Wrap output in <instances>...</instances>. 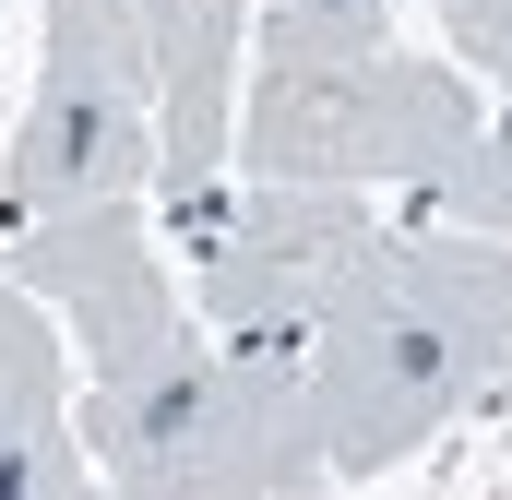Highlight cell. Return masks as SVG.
<instances>
[{"label": "cell", "instance_id": "obj_1", "mask_svg": "<svg viewBox=\"0 0 512 500\" xmlns=\"http://www.w3.org/2000/svg\"><path fill=\"white\" fill-rule=\"evenodd\" d=\"M501 370H512V239H477V227H382L298 346L334 477H393Z\"/></svg>", "mask_w": 512, "mask_h": 500}, {"label": "cell", "instance_id": "obj_2", "mask_svg": "<svg viewBox=\"0 0 512 500\" xmlns=\"http://www.w3.org/2000/svg\"><path fill=\"white\" fill-rule=\"evenodd\" d=\"M84 453L131 500H310L334 477L298 346H227L203 322L167 358L96 381Z\"/></svg>", "mask_w": 512, "mask_h": 500}, {"label": "cell", "instance_id": "obj_3", "mask_svg": "<svg viewBox=\"0 0 512 500\" xmlns=\"http://www.w3.org/2000/svg\"><path fill=\"white\" fill-rule=\"evenodd\" d=\"M489 120L465 72H429L405 48H262L251 108H239V167L251 179H429L465 131Z\"/></svg>", "mask_w": 512, "mask_h": 500}, {"label": "cell", "instance_id": "obj_4", "mask_svg": "<svg viewBox=\"0 0 512 500\" xmlns=\"http://www.w3.org/2000/svg\"><path fill=\"white\" fill-rule=\"evenodd\" d=\"M167 215L191 239L203 334H227V346H310L322 298L382 239L358 179H239V191H191Z\"/></svg>", "mask_w": 512, "mask_h": 500}, {"label": "cell", "instance_id": "obj_5", "mask_svg": "<svg viewBox=\"0 0 512 500\" xmlns=\"http://www.w3.org/2000/svg\"><path fill=\"white\" fill-rule=\"evenodd\" d=\"M0 250H12V286H36V298L72 322V346L96 358V381L143 370V358H167V346L191 334L179 274H167V250H155V227H143L131 203L36 215V227H12Z\"/></svg>", "mask_w": 512, "mask_h": 500}, {"label": "cell", "instance_id": "obj_6", "mask_svg": "<svg viewBox=\"0 0 512 500\" xmlns=\"http://www.w3.org/2000/svg\"><path fill=\"white\" fill-rule=\"evenodd\" d=\"M155 191V108L108 84H36V108L0 155V239L72 203H131Z\"/></svg>", "mask_w": 512, "mask_h": 500}, {"label": "cell", "instance_id": "obj_7", "mask_svg": "<svg viewBox=\"0 0 512 500\" xmlns=\"http://www.w3.org/2000/svg\"><path fill=\"white\" fill-rule=\"evenodd\" d=\"M239 48H251V0H155V191L191 203L215 191L227 167V84H239Z\"/></svg>", "mask_w": 512, "mask_h": 500}, {"label": "cell", "instance_id": "obj_8", "mask_svg": "<svg viewBox=\"0 0 512 500\" xmlns=\"http://www.w3.org/2000/svg\"><path fill=\"white\" fill-rule=\"evenodd\" d=\"M84 489H96V453L60 405L48 298L0 274V500H84Z\"/></svg>", "mask_w": 512, "mask_h": 500}, {"label": "cell", "instance_id": "obj_9", "mask_svg": "<svg viewBox=\"0 0 512 500\" xmlns=\"http://www.w3.org/2000/svg\"><path fill=\"white\" fill-rule=\"evenodd\" d=\"M36 84H108L155 108V0H48V72Z\"/></svg>", "mask_w": 512, "mask_h": 500}, {"label": "cell", "instance_id": "obj_10", "mask_svg": "<svg viewBox=\"0 0 512 500\" xmlns=\"http://www.w3.org/2000/svg\"><path fill=\"white\" fill-rule=\"evenodd\" d=\"M417 227H477V239H512V131H465L429 179H417Z\"/></svg>", "mask_w": 512, "mask_h": 500}, {"label": "cell", "instance_id": "obj_11", "mask_svg": "<svg viewBox=\"0 0 512 500\" xmlns=\"http://www.w3.org/2000/svg\"><path fill=\"white\" fill-rule=\"evenodd\" d=\"M441 24H453L465 72H489V84L512 96V0H441Z\"/></svg>", "mask_w": 512, "mask_h": 500}, {"label": "cell", "instance_id": "obj_12", "mask_svg": "<svg viewBox=\"0 0 512 500\" xmlns=\"http://www.w3.org/2000/svg\"><path fill=\"white\" fill-rule=\"evenodd\" d=\"M298 12H322V24H346V36H393V0H298Z\"/></svg>", "mask_w": 512, "mask_h": 500}]
</instances>
